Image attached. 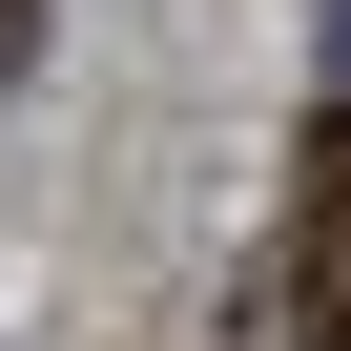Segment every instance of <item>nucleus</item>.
I'll return each mask as SVG.
<instances>
[{"mask_svg":"<svg viewBox=\"0 0 351 351\" xmlns=\"http://www.w3.org/2000/svg\"><path fill=\"white\" fill-rule=\"evenodd\" d=\"M289 310H310V330L351 351V124L310 145V228H289Z\"/></svg>","mask_w":351,"mask_h":351,"instance_id":"f257e3e1","label":"nucleus"},{"mask_svg":"<svg viewBox=\"0 0 351 351\" xmlns=\"http://www.w3.org/2000/svg\"><path fill=\"white\" fill-rule=\"evenodd\" d=\"M0 83H21V0H0Z\"/></svg>","mask_w":351,"mask_h":351,"instance_id":"f03ea898","label":"nucleus"}]
</instances>
